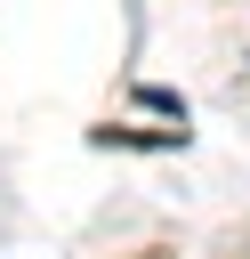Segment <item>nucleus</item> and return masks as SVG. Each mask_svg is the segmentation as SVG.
<instances>
[{
	"label": "nucleus",
	"instance_id": "1",
	"mask_svg": "<svg viewBox=\"0 0 250 259\" xmlns=\"http://www.w3.org/2000/svg\"><path fill=\"white\" fill-rule=\"evenodd\" d=\"M89 138L97 146H137V154H177L185 146V130H121V121L113 130H89Z\"/></svg>",
	"mask_w": 250,
	"mask_h": 259
},
{
	"label": "nucleus",
	"instance_id": "2",
	"mask_svg": "<svg viewBox=\"0 0 250 259\" xmlns=\"http://www.w3.org/2000/svg\"><path fill=\"white\" fill-rule=\"evenodd\" d=\"M137 97H145V105H153V113H169V121H177V130H185V97H177V89H137Z\"/></svg>",
	"mask_w": 250,
	"mask_h": 259
}]
</instances>
